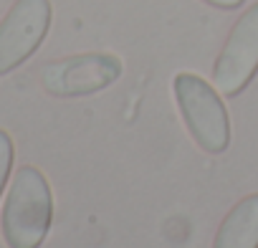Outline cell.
I'll return each mask as SVG.
<instances>
[{
    "instance_id": "1",
    "label": "cell",
    "mask_w": 258,
    "mask_h": 248,
    "mask_svg": "<svg viewBox=\"0 0 258 248\" xmlns=\"http://www.w3.org/2000/svg\"><path fill=\"white\" fill-rule=\"evenodd\" d=\"M53 220V195L51 185L41 170L26 165L16 172L3 215H0V230H3L8 248H41Z\"/></svg>"
},
{
    "instance_id": "2",
    "label": "cell",
    "mask_w": 258,
    "mask_h": 248,
    "mask_svg": "<svg viewBox=\"0 0 258 248\" xmlns=\"http://www.w3.org/2000/svg\"><path fill=\"white\" fill-rule=\"evenodd\" d=\"M172 89L182 121L198 147L210 155L225 152L230 145V119L225 104L220 101V94L195 74H177Z\"/></svg>"
},
{
    "instance_id": "3",
    "label": "cell",
    "mask_w": 258,
    "mask_h": 248,
    "mask_svg": "<svg viewBox=\"0 0 258 248\" xmlns=\"http://www.w3.org/2000/svg\"><path fill=\"white\" fill-rule=\"evenodd\" d=\"M51 0H16L0 21V76L23 66L46 41L51 28Z\"/></svg>"
},
{
    "instance_id": "4",
    "label": "cell",
    "mask_w": 258,
    "mask_h": 248,
    "mask_svg": "<svg viewBox=\"0 0 258 248\" xmlns=\"http://www.w3.org/2000/svg\"><path fill=\"white\" fill-rule=\"evenodd\" d=\"M121 76V64L111 53H79L51 61L41 71V84L51 96H89L111 86Z\"/></svg>"
},
{
    "instance_id": "5",
    "label": "cell",
    "mask_w": 258,
    "mask_h": 248,
    "mask_svg": "<svg viewBox=\"0 0 258 248\" xmlns=\"http://www.w3.org/2000/svg\"><path fill=\"white\" fill-rule=\"evenodd\" d=\"M258 71V3H253L230 28L228 41L213 66V81L223 96H238Z\"/></svg>"
},
{
    "instance_id": "6",
    "label": "cell",
    "mask_w": 258,
    "mask_h": 248,
    "mask_svg": "<svg viewBox=\"0 0 258 248\" xmlns=\"http://www.w3.org/2000/svg\"><path fill=\"white\" fill-rule=\"evenodd\" d=\"M213 248H258V193L233 205L213 238Z\"/></svg>"
},
{
    "instance_id": "7",
    "label": "cell",
    "mask_w": 258,
    "mask_h": 248,
    "mask_svg": "<svg viewBox=\"0 0 258 248\" xmlns=\"http://www.w3.org/2000/svg\"><path fill=\"white\" fill-rule=\"evenodd\" d=\"M13 160H16V150H13V140L6 130H0V198L8 185L11 170H13Z\"/></svg>"
},
{
    "instance_id": "8",
    "label": "cell",
    "mask_w": 258,
    "mask_h": 248,
    "mask_svg": "<svg viewBox=\"0 0 258 248\" xmlns=\"http://www.w3.org/2000/svg\"><path fill=\"white\" fill-rule=\"evenodd\" d=\"M205 3L213 8H220V11H235L243 6V0H205Z\"/></svg>"
}]
</instances>
